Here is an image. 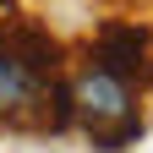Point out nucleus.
I'll use <instances>...</instances> for the list:
<instances>
[{"label":"nucleus","instance_id":"obj_1","mask_svg":"<svg viewBox=\"0 0 153 153\" xmlns=\"http://www.w3.org/2000/svg\"><path fill=\"white\" fill-rule=\"evenodd\" d=\"M66 93H71V120H82L88 137L99 142L104 153H120V148L142 131L137 109H131V82H126V76H115L109 66L88 60L82 71L71 76Z\"/></svg>","mask_w":153,"mask_h":153},{"label":"nucleus","instance_id":"obj_2","mask_svg":"<svg viewBox=\"0 0 153 153\" xmlns=\"http://www.w3.org/2000/svg\"><path fill=\"white\" fill-rule=\"evenodd\" d=\"M142 55H148V38H142V27H131V22H109L99 38H93V60L109 66L115 76H126V82L148 71Z\"/></svg>","mask_w":153,"mask_h":153},{"label":"nucleus","instance_id":"obj_3","mask_svg":"<svg viewBox=\"0 0 153 153\" xmlns=\"http://www.w3.org/2000/svg\"><path fill=\"white\" fill-rule=\"evenodd\" d=\"M33 93H38V76H27L22 60H16V55L6 49V38H0V126H6L16 109H27Z\"/></svg>","mask_w":153,"mask_h":153}]
</instances>
